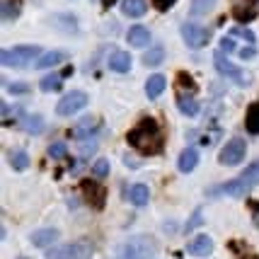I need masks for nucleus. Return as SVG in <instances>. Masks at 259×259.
<instances>
[{
  "label": "nucleus",
  "instance_id": "f257e3e1",
  "mask_svg": "<svg viewBox=\"0 0 259 259\" xmlns=\"http://www.w3.org/2000/svg\"><path fill=\"white\" fill-rule=\"evenodd\" d=\"M126 141H128V146L138 150L141 155H158L162 146H165V131H162V126L155 121V119H141L138 124L128 131L126 136Z\"/></svg>",
  "mask_w": 259,
  "mask_h": 259
},
{
  "label": "nucleus",
  "instance_id": "f03ea898",
  "mask_svg": "<svg viewBox=\"0 0 259 259\" xmlns=\"http://www.w3.org/2000/svg\"><path fill=\"white\" fill-rule=\"evenodd\" d=\"M158 242L150 235H134L114 249V259H153Z\"/></svg>",
  "mask_w": 259,
  "mask_h": 259
},
{
  "label": "nucleus",
  "instance_id": "7ed1b4c3",
  "mask_svg": "<svg viewBox=\"0 0 259 259\" xmlns=\"http://www.w3.org/2000/svg\"><path fill=\"white\" fill-rule=\"evenodd\" d=\"M257 184H259V160H254L242 175H237L235 180L226 182V184L218 187L213 194H226V196H235V199H240V196H245L249 189H254Z\"/></svg>",
  "mask_w": 259,
  "mask_h": 259
},
{
  "label": "nucleus",
  "instance_id": "20e7f679",
  "mask_svg": "<svg viewBox=\"0 0 259 259\" xmlns=\"http://www.w3.org/2000/svg\"><path fill=\"white\" fill-rule=\"evenodd\" d=\"M39 54H41V46L34 44H22V46H12V49H5L0 54V61L5 68H27L39 61Z\"/></svg>",
  "mask_w": 259,
  "mask_h": 259
},
{
  "label": "nucleus",
  "instance_id": "39448f33",
  "mask_svg": "<svg viewBox=\"0 0 259 259\" xmlns=\"http://www.w3.org/2000/svg\"><path fill=\"white\" fill-rule=\"evenodd\" d=\"M95 247L90 240H80V242H68L58 247L46 249V259H90Z\"/></svg>",
  "mask_w": 259,
  "mask_h": 259
},
{
  "label": "nucleus",
  "instance_id": "423d86ee",
  "mask_svg": "<svg viewBox=\"0 0 259 259\" xmlns=\"http://www.w3.org/2000/svg\"><path fill=\"white\" fill-rule=\"evenodd\" d=\"M245 153H247V143H245V138L235 136V138H230L226 146H223V150L218 153V162H221V165H226V167L240 165V162L245 160Z\"/></svg>",
  "mask_w": 259,
  "mask_h": 259
},
{
  "label": "nucleus",
  "instance_id": "0eeeda50",
  "mask_svg": "<svg viewBox=\"0 0 259 259\" xmlns=\"http://www.w3.org/2000/svg\"><path fill=\"white\" fill-rule=\"evenodd\" d=\"M182 39L184 44L192 46V49H203V46L211 41V29H206L196 22H184L182 24Z\"/></svg>",
  "mask_w": 259,
  "mask_h": 259
},
{
  "label": "nucleus",
  "instance_id": "6e6552de",
  "mask_svg": "<svg viewBox=\"0 0 259 259\" xmlns=\"http://www.w3.org/2000/svg\"><path fill=\"white\" fill-rule=\"evenodd\" d=\"M82 107H88V95L80 90H73L63 95L56 104V114L58 116H73L75 112H80Z\"/></svg>",
  "mask_w": 259,
  "mask_h": 259
},
{
  "label": "nucleus",
  "instance_id": "1a4fd4ad",
  "mask_svg": "<svg viewBox=\"0 0 259 259\" xmlns=\"http://www.w3.org/2000/svg\"><path fill=\"white\" fill-rule=\"evenodd\" d=\"M213 63H215L218 73H221L223 78H230L233 82H237V85H247V82H249L247 75H245V73H242V70H240L237 66H233V63L228 61V56L223 54V51H221V49H218V51L213 54Z\"/></svg>",
  "mask_w": 259,
  "mask_h": 259
},
{
  "label": "nucleus",
  "instance_id": "9d476101",
  "mask_svg": "<svg viewBox=\"0 0 259 259\" xmlns=\"http://www.w3.org/2000/svg\"><path fill=\"white\" fill-rule=\"evenodd\" d=\"M80 192L85 196V201L90 203V206H95V208H102V206L107 203V189H104L102 184H97L95 180L80 182Z\"/></svg>",
  "mask_w": 259,
  "mask_h": 259
},
{
  "label": "nucleus",
  "instance_id": "9b49d317",
  "mask_svg": "<svg viewBox=\"0 0 259 259\" xmlns=\"http://www.w3.org/2000/svg\"><path fill=\"white\" fill-rule=\"evenodd\" d=\"M187 249H189L192 257H208L211 249H213V240H211L208 235H196L192 242H189V247Z\"/></svg>",
  "mask_w": 259,
  "mask_h": 259
},
{
  "label": "nucleus",
  "instance_id": "f8f14e48",
  "mask_svg": "<svg viewBox=\"0 0 259 259\" xmlns=\"http://www.w3.org/2000/svg\"><path fill=\"white\" fill-rule=\"evenodd\" d=\"M126 41L134 46V49H143V46H148L150 44V32H148V27H143V24L131 27L128 34H126Z\"/></svg>",
  "mask_w": 259,
  "mask_h": 259
},
{
  "label": "nucleus",
  "instance_id": "ddd939ff",
  "mask_svg": "<svg viewBox=\"0 0 259 259\" xmlns=\"http://www.w3.org/2000/svg\"><path fill=\"white\" fill-rule=\"evenodd\" d=\"M56 240H58L56 228H41V230L32 233V245L34 247H51Z\"/></svg>",
  "mask_w": 259,
  "mask_h": 259
},
{
  "label": "nucleus",
  "instance_id": "4468645a",
  "mask_svg": "<svg viewBox=\"0 0 259 259\" xmlns=\"http://www.w3.org/2000/svg\"><path fill=\"white\" fill-rule=\"evenodd\" d=\"M196 165H199V150H196V148H184V150H182V155H180V160H177L180 172L189 175Z\"/></svg>",
  "mask_w": 259,
  "mask_h": 259
},
{
  "label": "nucleus",
  "instance_id": "2eb2a0df",
  "mask_svg": "<svg viewBox=\"0 0 259 259\" xmlns=\"http://www.w3.org/2000/svg\"><path fill=\"white\" fill-rule=\"evenodd\" d=\"M165 88H167V80H165V75H160V73L150 75V78H148V82H146L148 100H158L160 95L165 92Z\"/></svg>",
  "mask_w": 259,
  "mask_h": 259
},
{
  "label": "nucleus",
  "instance_id": "dca6fc26",
  "mask_svg": "<svg viewBox=\"0 0 259 259\" xmlns=\"http://www.w3.org/2000/svg\"><path fill=\"white\" fill-rule=\"evenodd\" d=\"M20 126H22L27 134L39 136L44 131V116H41V114H27V116L20 119Z\"/></svg>",
  "mask_w": 259,
  "mask_h": 259
},
{
  "label": "nucleus",
  "instance_id": "f3484780",
  "mask_svg": "<svg viewBox=\"0 0 259 259\" xmlns=\"http://www.w3.org/2000/svg\"><path fill=\"white\" fill-rule=\"evenodd\" d=\"M97 134V119L95 116H85V119H80L75 128H73V136L75 138H90V136Z\"/></svg>",
  "mask_w": 259,
  "mask_h": 259
},
{
  "label": "nucleus",
  "instance_id": "a211bd4d",
  "mask_svg": "<svg viewBox=\"0 0 259 259\" xmlns=\"http://www.w3.org/2000/svg\"><path fill=\"white\" fill-rule=\"evenodd\" d=\"M109 68L116 73H128L131 70V54L128 51H114L109 56Z\"/></svg>",
  "mask_w": 259,
  "mask_h": 259
},
{
  "label": "nucleus",
  "instance_id": "6ab92c4d",
  "mask_svg": "<svg viewBox=\"0 0 259 259\" xmlns=\"http://www.w3.org/2000/svg\"><path fill=\"white\" fill-rule=\"evenodd\" d=\"M121 12L126 17H143L148 12L146 0H121Z\"/></svg>",
  "mask_w": 259,
  "mask_h": 259
},
{
  "label": "nucleus",
  "instance_id": "aec40b11",
  "mask_svg": "<svg viewBox=\"0 0 259 259\" xmlns=\"http://www.w3.org/2000/svg\"><path fill=\"white\" fill-rule=\"evenodd\" d=\"M128 199H131L134 206L143 208V206L150 201V189H148V184H134L131 192H128Z\"/></svg>",
  "mask_w": 259,
  "mask_h": 259
},
{
  "label": "nucleus",
  "instance_id": "412c9836",
  "mask_svg": "<svg viewBox=\"0 0 259 259\" xmlns=\"http://www.w3.org/2000/svg\"><path fill=\"white\" fill-rule=\"evenodd\" d=\"M177 107H180V112L184 114V116H196V114L201 112V104H199V100L187 97V95H180V97H177Z\"/></svg>",
  "mask_w": 259,
  "mask_h": 259
},
{
  "label": "nucleus",
  "instance_id": "4be33fe9",
  "mask_svg": "<svg viewBox=\"0 0 259 259\" xmlns=\"http://www.w3.org/2000/svg\"><path fill=\"white\" fill-rule=\"evenodd\" d=\"M66 61V54L63 51H46V54H41V58L34 63L36 68H54L58 66V63H63Z\"/></svg>",
  "mask_w": 259,
  "mask_h": 259
},
{
  "label": "nucleus",
  "instance_id": "5701e85b",
  "mask_svg": "<svg viewBox=\"0 0 259 259\" xmlns=\"http://www.w3.org/2000/svg\"><path fill=\"white\" fill-rule=\"evenodd\" d=\"M245 128L249 134H259V102L249 104L247 116H245Z\"/></svg>",
  "mask_w": 259,
  "mask_h": 259
},
{
  "label": "nucleus",
  "instance_id": "b1692460",
  "mask_svg": "<svg viewBox=\"0 0 259 259\" xmlns=\"http://www.w3.org/2000/svg\"><path fill=\"white\" fill-rule=\"evenodd\" d=\"M213 5H215V0H192L189 12H192V17H203V15H208V12H211Z\"/></svg>",
  "mask_w": 259,
  "mask_h": 259
},
{
  "label": "nucleus",
  "instance_id": "393cba45",
  "mask_svg": "<svg viewBox=\"0 0 259 259\" xmlns=\"http://www.w3.org/2000/svg\"><path fill=\"white\" fill-rule=\"evenodd\" d=\"M162 58H165V49H162V46H155V49H150V51L143 54V63H146V66H160Z\"/></svg>",
  "mask_w": 259,
  "mask_h": 259
},
{
  "label": "nucleus",
  "instance_id": "a878e982",
  "mask_svg": "<svg viewBox=\"0 0 259 259\" xmlns=\"http://www.w3.org/2000/svg\"><path fill=\"white\" fill-rule=\"evenodd\" d=\"M20 8H22V0H3V17L15 20L20 15Z\"/></svg>",
  "mask_w": 259,
  "mask_h": 259
},
{
  "label": "nucleus",
  "instance_id": "bb28decb",
  "mask_svg": "<svg viewBox=\"0 0 259 259\" xmlns=\"http://www.w3.org/2000/svg\"><path fill=\"white\" fill-rule=\"evenodd\" d=\"M233 15H235V20L237 22H249V20H254V17H257V10H254V8H252V5H240V8H235V10H233Z\"/></svg>",
  "mask_w": 259,
  "mask_h": 259
},
{
  "label": "nucleus",
  "instance_id": "cd10ccee",
  "mask_svg": "<svg viewBox=\"0 0 259 259\" xmlns=\"http://www.w3.org/2000/svg\"><path fill=\"white\" fill-rule=\"evenodd\" d=\"M39 88H41L44 92L61 90V75H56V73H51V75H46V78H41V82H39Z\"/></svg>",
  "mask_w": 259,
  "mask_h": 259
},
{
  "label": "nucleus",
  "instance_id": "c85d7f7f",
  "mask_svg": "<svg viewBox=\"0 0 259 259\" xmlns=\"http://www.w3.org/2000/svg\"><path fill=\"white\" fill-rule=\"evenodd\" d=\"M10 162H12V167L15 169H27L29 167V155H27L24 150H15V153H12V158H10Z\"/></svg>",
  "mask_w": 259,
  "mask_h": 259
},
{
  "label": "nucleus",
  "instance_id": "c756f323",
  "mask_svg": "<svg viewBox=\"0 0 259 259\" xmlns=\"http://www.w3.org/2000/svg\"><path fill=\"white\" fill-rule=\"evenodd\" d=\"M228 36H233V39H235V36H242V39H245L249 46L257 44V36H254V32H252V29H242V27H235V29H230V34H228Z\"/></svg>",
  "mask_w": 259,
  "mask_h": 259
},
{
  "label": "nucleus",
  "instance_id": "7c9ffc66",
  "mask_svg": "<svg viewBox=\"0 0 259 259\" xmlns=\"http://www.w3.org/2000/svg\"><path fill=\"white\" fill-rule=\"evenodd\" d=\"M92 175H95L97 180H104V177L109 175V160H104V158L95 160V165H92Z\"/></svg>",
  "mask_w": 259,
  "mask_h": 259
},
{
  "label": "nucleus",
  "instance_id": "2f4dec72",
  "mask_svg": "<svg viewBox=\"0 0 259 259\" xmlns=\"http://www.w3.org/2000/svg\"><path fill=\"white\" fill-rule=\"evenodd\" d=\"M49 155L54 160H63L68 155V146L66 143H51V146H49Z\"/></svg>",
  "mask_w": 259,
  "mask_h": 259
},
{
  "label": "nucleus",
  "instance_id": "473e14b6",
  "mask_svg": "<svg viewBox=\"0 0 259 259\" xmlns=\"http://www.w3.org/2000/svg\"><path fill=\"white\" fill-rule=\"evenodd\" d=\"M177 82L182 85V90H189V92L196 90V82H194V78H192V75H187V73H180V75H177Z\"/></svg>",
  "mask_w": 259,
  "mask_h": 259
},
{
  "label": "nucleus",
  "instance_id": "72a5a7b5",
  "mask_svg": "<svg viewBox=\"0 0 259 259\" xmlns=\"http://www.w3.org/2000/svg\"><path fill=\"white\" fill-rule=\"evenodd\" d=\"M235 49H237V44L233 36H223V39H221V51H223V54H233Z\"/></svg>",
  "mask_w": 259,
  "mask_h": 259
},
{
  "label": "nucleus",
  "instance_id": "f704fd0d",
  "mask_svg": "<svg viewBox=\"0 0 259 259\" xmlns=\"http://www.w3.org/2000/svg\"><path fill=\"white\" fill-rule=\"evenodd\" d=\"M237 54H240V58H242V61H249V58H254L257 56V49H254V46H245V49H240V51H237Z\"/></svg>",
  "mask_w": 259,
  "mask_h": 259
},
{
  "label": "nucleus",
  "instance_id": "c9c22d12",
  "mask_svg": "<svg viewBox=\"0 0 259 259\" xmlns=\"http://www.w3.org/2000/svg\"><path fill=\"white\" fill-rule=\"evenodd\" d=\"M8 90H10L12 95H17V92L22 95V92H29V85H27V82H12V85H8Z\"/></svg>",
  "mask_w": 259,
  "mask_h": 259
},
{
  "label": "nucleus",
  "instance_id": "e433bc0d",
  "mask_svg": "<svg viewBox=\"0 0 259 259\" xmlns=\"http://www.w3.org/2000/svg\"><path fill=\"white\" fill-rule=\"evenodd\" d=\"M175 3H177V0H153V5H155V10H160V12L169 10V8H172Z\"/></svg>",
  "mask_w": 259,
  "mask_h": 259
},
{
  "label": "nucleus",
  "instance_id": "4c0bfd02",
  "mask_svg": "<svg viewBox=\"0 0 259 259\" xmlns=\"http://www.w3.org/2000/svg\"><path fill=\"white\" fill-rule=\"evenodd\" d=\"M199 223H201V211L196 208V213H194V218H192V221H189V228H196V226H199Z\"/></svg>",
  "mask_w": 259,
  "mask_h": 259
},
{
  "label": "nucleus",
  "instance_id": "58836bf2",
  "mask_svg": "<svg viewBox=\"0 0 259 259\" xmlns=\"http://www.w3.org/2000/svg\"><path fill=\"white\" fill-rule=\"evenodd\" d=\"M252 211H254V221H257V226H259V203H252Z\"/></svg>",
  "mask_w": 259,
  "mask_h": 259
}]
</instances>
